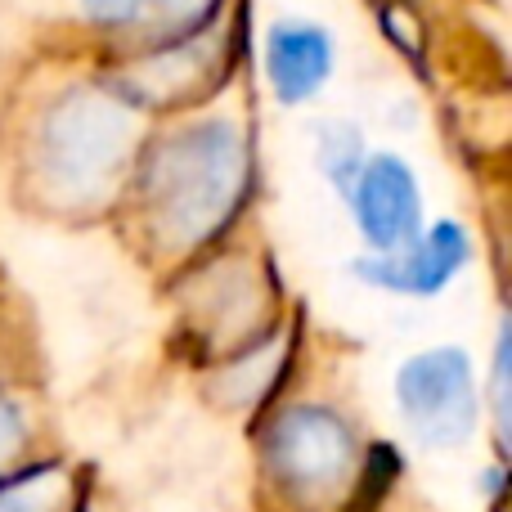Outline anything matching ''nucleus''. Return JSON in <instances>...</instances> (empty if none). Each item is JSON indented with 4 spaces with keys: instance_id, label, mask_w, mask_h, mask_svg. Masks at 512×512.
Segmentation results:
<instances>
[{
    "instance_id": "39448f33",
    "label": "nucleus",
    "mask_w": 512,
    "mask_h": 512,
    "mask_svg": "<svg viewBox=\"0 0 512 512\" xmlns=\"http://www.w3.org/2000/svg\"><path fill=\"white\" fill-rule=\"evenodd\" d=\"M468 261V239H463L459 225H436L423 243H405L400 252L382 256V261H364L360 274L382 288H396V292H441L454 274L463 270Z\"/></svg>"
},
{
    "instance_id": "6e6552de",
    "label": "nucleus",
    "mask_w": 512,
    "mask_h": 512,
    "mask_svg": "<svg viewBox=\"0 0 512 512\" xmlns=\"http://www.w3.org/2000/svg\"><path fill=\"white\" fill-rule=\"evenodd\" d=\"M68 508V481L54 472H27V477L0 481V512H63Z\"/></svg>"
},
{
    "instance_id": "0eeeda50",
    "label": "nucleus",
    "mask_w": 512,
    "mask_h": 512,
    "mask_svg": "<svg viewBox=\"0 0 512 512\" xmlns=\"http://www.w3.org/2000/svg\"><path fill=\"white\" fill-rule=\"evenodd\" d=\"M212 0H86V9L99 23L113 27H176V23H194Z\"/></svg>"
},
{
    "instance_id": "1a4fd4ad",
    "label": "nucleus",
    "mask_w": 512,
    "mask_h": 512,
    "mask_svg": "<svg viewBox=\"0 0 512 512\" xmlns=\"http://www.w3.org/2000/svg\"><path fill=\"white\" fill-rule=\"evenodd\" d=\"M23 418H18V409L9 405V400H0V468H5L9 459H14L18 450H23Z\"/></svg>"
},
{
    "instance_id": "7ed1b4c3",
    "label": "nucleus",
    "mask_w": 512,
    "mask_h": 512,
    "mask_svg": "<svg viewBox=\"0 0 512 512\" xmlns=\"http://www.w3.org/2000/svg\"><path fill=\"white\" fill-rule=\"evenodd\" d=\"M234 144L225 140H180L176 149L162 158L158 167V194H162V216L176 225L185 239L207 234L221 221V203H230L225 185L239 180V167H225Z\"/></svg>"
},
{
    "instance_id": "f03ea898",
    "label": "nucleus",
    "mask_w": 512,
    "mask_h": 512,
    "mask_svg": "<svg viewBox=\"0 0 512 512\" xmlns=\"http://www.w3.org/2000/svg\"><path fill=\"white\" fill-rule=\"evenodd\" d=\"M396 405L427 445H459L477 427V387L463 351H423L396 373Z\"/></svg>"
},
{
    "instance_id": "f257e3e1",
    "label": "nucleus",
    "mask_w": 512,
    "mask_h": 512,
    "mask_svg": "<svg viewBox=\"0 0 512 512\" xmlns=\"http://www.w3.org/2000/svg\"><path fill=\"white\" fill-rule=\"evenodd\" d=\"M265 459L297 499H328L355 472V436L328 409H288L265 436Z\"/></svg>"
},
{
    "instance_id": "20e7f679",
    "label": "nucleus",
    "mask_w": 512,
    "mask_h": 512,
    "mask_svg": "<svg viewBox=\"0 0 512 512\" xmlns=\"http://www.w3.org/2000/svg\"><path fill=\"white\" fill-rule=\"evenodd\" d=\"M355 221L360 234L369 239L373 252L391 256L405 243H414L418 230V185L409 176L405 162L396 158H373L360 167V185H355Z\"/></svg>"
},
{
    "instance_id": "423d86ee",
    "label": "nucleus",
    "mask_w": 512,
    "mask_h": 512,
    "mask_svg": "<svg viewBox=\"0 0 512 512\" xmlns=\"http://www.w3.org/2000/svg\"><path fill=\"white\" fill-rule=\"evenodd\" d=\"M265 59H270L274 90H279L288 104H297V99L315 95L328 81V72H333V41L310 23H283L270 32Z\"/></svg>"
}]
</instances>
